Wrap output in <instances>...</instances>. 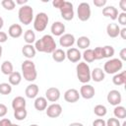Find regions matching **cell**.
<instances>
[{
  "instance_id": "obj_21",
  "label": "cell",
  "mask_w": 126,
  "mask_h": 126,
  "mask_svg": "<svg viewBox=\"0 0 126 126\" xmlns=\"http://www.w3.org/2000/svg\"><path fill=\"white\" fill-rule=\"evenodd\" d=\"M104 77H105V74L101 68H94L91 72V80H93L96 83L102 82L104 80Z\"/></svg>"
},
{
  "instance_id": "obj_31",
  "label": "cell",
  "mask_w": 126,
  "mask_h": 126,
  "mask_svg": "<svg viewBox=\"0 0 126 126\" xmlns=\"http://www.w3.org/2000/svg\"><path fill=\"white\" fill-rule=\"evenodd\" d=\"M114 116L117 119H124L126 118V108L121 105H116L113 110Z\"/></svg>"
},
{
  "instance_id": "obj_32",
  "label": "cell",
  "mask_w": 126,
  "mask_h": 126,
  "mask_svg": "<svg viewBox=\"0 0 126 126\" xmlns=\"http://www.w3.org/2000/svg\"><path fill=\"white\" fill-rule=\"evenodd\" d=\"M94 113L96 116H98V117H103V116L106 115L107 109H106V107H105L104 105H102V104H97V105H95V106L94 107Z\"/></svg>"
},
{
  "instance_id": "obj_30",
  "label": "cell",
  "mask_w": 126,
  "mask_h": 126,
  "mask_svg": "<svg viewBox=\"0 0 126 126\" xmlns=\"http://www.w3.org/2000/svg\"><path fill=\"white\" fill-rule=\"evenodd\" d=\"M24 39L27 44H32L35 42V33L32 30H27L24 33Z\"/></svg>"
},
{
  "instance_id": "obj_16",
  "label": "cell",
  "mask_w": 126,
  "mask_h": 126,
  "mask_svg": "<svg viewBox=\"0 0 126 126\" xmlns=\"http://www.w3.org/2000/svg\"><path fill=\"white\" fill-rule=\"evenodd\" d=\"M50 31H51V33L53 35H55V36H61L65 32V25L62 22H59V21L54 22L51 25Z\"/></svg>"
},
{
  "instance_id": "obj_22",
  "label": "cell",
  "mask_w": 126,
  "mask_h": 126,
  "mask_svg": "<svg viewBox=\"0 0 126 126\" xmlns=\"http://www.w3.org/2000/svg\"><path fill=\"white\" fill-rule=\"evenodd\" d=\"M119 32H120V28L115 23L108 24L106 27V32H107V35L109 37H112V38L117 37L119 35Z\"/></svg>"
},
{
  "instance_id": "obj_7",
  "label": "cell",
  "mask_w": 126,
  "mask_h": 126,
  "mask_svg": "<svg viewBox=\"0 0 126 126\" xmlns=\"http://www.w3.org/2000/svg\"><path fill=\"white\" fill-rule=\"evenodd\" d=\"M77 15L80 21L82 22H86L91 18L92 15V11H91V7L90 4L87 2H82L79 4L78 8H77Z\"/></svg>"
},
{
  "instance_id": "obj_34",
  "label": "cell",
  "mask_w": 126,
  "mask_h": 126,
  "mask_svg": "<svg viewBox=\"0 0 126 126\" xmlns=\"http://www.w3.org/2000/svg\"><path fill=\"white\" fill-rule=\"evenodd\" d=\"M27 116H28V111L26 110V108L14 110V117H15L17 120H19V121H22V120L26 119Z\"/></svg>"
},
{
  "instance_id": "obj_41",
  "label": "cell",
  "mask_w": 126,
  "mask_h": 126,
  "mask_svg": "<svg viewBox=\"0 0 126 126\" xmlns=\"http://www.w3.org/2000/svg\"><path fill=\"white\" fill-rule=\"evenodd\" d=\"M93 126H106V123L102 118H97L93 122Z\"/></svg>"
},
{
  "instance_id": "obj_35",
  "label": "cell",
  "mask_w": 126,
  "mask_h": 126,
  "mask_svg": "<svg viewBox=\"0 0 126 126\" xmlns=\"http://www.w3.org/2000/svg\"><path fill=\"white\" fill-rule=\"evenodd\" d=\"M114 48L111 45H105L102 47V53H103V58H110L114 55Z\"/></svg>"
},
{
  "instance_id": "obj_36",
  "label": "cell",
  "mask_w": 126,
  "mask_h": 126,
  "mask_svg": "<svg viewBox=\"0 0 126 126\" xmlns=\"http://www.w3.org/2000/svg\"><path fill=\"white\" fill-rule=\"evenodd\" d=\"M12 92V86L9 83H1L0 84V94L3 95L10 94Z\"/></svg>"
},
{
  "instance_id": "obj_53",
  "label": "cell",
  "mask_w": 126,
  "mask_h": 126,
  "mask_svg": "<svg viewBox=\"0 0 126 126\" xmlns=\"http://www.w3.org/2000/svg\"><path fill=\"white\" fill-rule=\"evenodd\" d=\"M2 51H3V50H2V46L0 45V59H1V57H2Z\"/></svg>"
},
{
  "instance_id": "obj_44",
  "label": "cell",
  "mask_w": 126,
  "mask_h": 126,
  "mask_svg": "<svg viewBox=\"0 0 126 126\" xmlns=\"http://www.w3.org/2000/svg\"><path fill=\"white\" fill-rule=\"evenodd\" d=\"M106 4V0H94V5L96 7H103Z\"/></svg>"
},
{
  "instance_id": "obj_5",
  "label": "cell",
  "mask_w": 126,
  "mask_h": 126,
  "mask_svg": "<svg viewBox=\"0 0 126 126\" xmlns=\"http://www.w3.org/2000/svg\"><path fill=\"white\" fill-rule=\"evenodd\" d=\"M123 67V62L119 58H112L104 63L103 72L106 74H116Z\"/></svg>"
},
{
  "instance_id": "obj_8",
  "label": "cell",
  "mask_w": 126,
  "mask_h": 126,
  "mask_svg": "<svg viewBox=\"0 0 126 126\" xmlns=\"http://www.w3.org/2000/svg\"><path fill=\"white\" fill-rule=\"evenodd\" d=\"M61 17L65 20V21H71L74 18V8H73V4L70 1H65L63 6L59 9Z\"/></svg>"
},
{
  "instance_id": "obj_54",
  "label": "cell",
  "mask_w": 126,
  "mask_h": 126,
  "mask_svg": "<svg viewBox=\"0 0 126 126\" xmlns=\"http://www.w3.org/2000/svg\"><path fill=\"white\" fill-rule=\"evenodd\" d=\"M10 126H21V125H18V124H13V123H12Z\"/></svg>"
},
{
  "instance_id": "obj_23",
  "label": "cell",
  "mask_w": 126,
  "mask_h": 126,
  "mask_svg": "<svg viewBox=\"0 0 126 126\" xmlns=\"http://www.w3.org/2000/svg\"><path fill=\"white\" fill-rule=\"evenodd\" d=\"M26 105H27V101L23 96H20V95L16 96L12 100V107H13L14 110L26 108Z\"/></svg>"
},
{
  "instance_id": "obj_19",
  "label": "cell",
  "mask_w": 126,
  "mask_h": 126,
  "mask_svg": "<svg viewBox=\"0 0 126 126\" xmlns=\"http://www.w3.org/2000/svg\"><path fill=\"white\" fill-rule=\"evenodd\" d=\"M22 53L26 58L31 60L32 58H33L35 56L36 50H35V48L32 44H25L22 48Z\"/></svg>"
},
{
  "instance_id": "obj_13",
  "label": "cell",
  "mask_w": 126,
  "mask_h": 126,
  "mask_svg": "<svg viewBox=\"0 0 126 126\" xmlns=\"http://www.w3.org/2000/svg\"><path fill=\"white\" fill-rule=\"evenodd\" d=\"M80 98V93L76 89H69L64 93V99L67 102L74 103L77 102Z\"/></svg>"
},
{
  "instance_id": "obj_28",
  "label": "cell",
  "mask_w": 126,
  "mask_h": 126,
  "mask_svg": "<svg viewBox=\"0 0 126 126\" xmlns=\"http://www.w3.org/2000/svg\"><path fill=\"white\" fill-rule=\"evenodd\" d=\"M1 72L4 74V75H7L9 76L10 74H12L14 72V67H13V64L11 61H4L2 64H1Z\"/></svg>"
},
{
  "instance_id": "obj_51",
  "label": "cell",
  "mask_w": 126,
  "mask_h": 126,
  "mask_svg": "<svg viewBox=\"0 0 126 126\" xmlns=\"http://www.w3.org/2000/svg\"><path fill=\"white\" fill-rule=\"evenodd\" d=\"M69 126H84L82 123H80V122H73V123H71Z\"/></svg>"
},
{
  "instance_id": "obj_49",
  "label": "cell",
  "mask_w": 126,
  "mask_h": 126,
  "mask_svg": "<svg viewBox=\"0 0 126 126\" xmlns=\"http://www.w3.org/2000/svg\"><path fill=\"white\" fill-rule=\"evenodd\" d=\"M119 35L122 37V39H126V28L120 29V32H119Z\"/></svg>"
},
{
  "instance_id": "obj_12",
  "label": "cell",
  "mask_w": 126,
  "mask_h": 126,
  "mask_svg": "<svg viewBox=\"0 0 126 126\" xmlns=\"http://www.w3.org/2000/svg\"><path fill=\"white\" fill-rule=\"evenodd\" d=\"M45 98L47 101L56 102L60 98V91L55 87L48 88L45 92Z\"/></svg>"
},
{
  "instance_id": "obj_52",
  "label": "cell",
  "mask_w": 126,
  "mask_h": 126,
  "mask_svg": "<svg viewBox=\"0 0 126 126\" xmlns=\"http://www.w3.org/2000/svg\"><path fill=\"white\" fill-rule=\"evenodd\" d=\"M3 26H4V21H3V19H2V17L0 16V30L3 28Z\"/></svg>"
},
{
  "instance_id": "obj_20",
  "label": "cell",
  "mask_w": 126,
  "mask_h": 126,
  "mask_svg": "<svg viewBox=\"0 0 126 126\" xmlns=\"http://www.w3.org/2000/svg\"><path fill=\"white\" fill-rule=\"evenodd\" d=\"M38 92H39L38 86L36 84H31L26 88L25 94H26V96L29 98H35L38 94Z\"/></svg>"
},
{
  "instance_id": "obj_50",
  "label": "cell",
  "mask_w": 126,
  "mask_h": 126,
  "mask_svg": "<svg viewBox=\"0 0 126 126\" xmlns=\"http://www.w3.org/2000/svg\"><path fill=\"white\" fill-rule=\"evenodd\" d=\"M16 4H19V5H22V6H24V5H26L27 3H28V0H16V2H15Z\"/></svg>"
},
{
  "instance_id": "obj_55",
  "label": "cell",
  "mask_w": 126,
  "mask_h": 126,
  "mask_svg": "<svg viewBox=\"0 0 126 126\" xmlns=\"http://www.w3.org/2000/svg\"><path fill=\"white\" fill-rule=\"evenodd\" d=\"M122 126H126V122H125V121L123 122V124H122Z\"/></svg>"
},
{
  "instance_id": "obj_39",
  "label": "cell",
  "mask_w": 126,
  "mask_h": 126,
  "mask_svg": "<svg viewBox=\"0 0 126 126\" xmlns=\"http://www.w3.org/2000/svg\"><path fill=\"white\" fill-rule=\"evenodd\" d=\"M105 123H106V126H121L119 119H117L115 117L109 118L107 121H105Z\"/></svg>"
},
{
  "instance_id": "obj_14",
  "label": "cell",
  "mask_w": 126,
  "mask_h": 126,
  "mask_svg": "<svg viewBox=\"0 0 126 126\" xmlns=\"http://www.w3.org/2000/svg\"><path fill=\"white\" fill-rule=\"evenodd\" d=\"M82 57V54L80 52V50L78 48H75V47H71L67 50L66 52V58L71 61L72 63H77L80 61Z\"/></svg>"
},
{
  "instance_id": "obj_17",
  "label": "cell",
  "mask_w": 126,
  "mask_h": 126,
  "mask_svg": "<svg viewBox=\"0 0 126 126\" xmlns=\"http://www.w3.org/2000/svg\"><path fill=\"white\" fill-rule=\"evenodd\" d=\"M8 34L12 38H19L23 34V29L22 26L19 24H13L8 29Z\"/></svg>"
},
{
  "instance_id": "obj_33",
  "label": "cell",
  "mask_w": 126,
  "mask_h": 126,
  "mask_svg": "<svg viewBox=\"0 0 126 126\" xmlns=\"http://www.w3.org/2000/svg\"><path fill=\"white\" fill-rule=\"evenodd\" d=\"M83 58L85 60V62L87 63H92L94 61V51L93 49H85L84 53H83Z\"/></svg>"
},
{
  "instance_id": "obj_48",
  "label": "cell",
  "mask_w": 126,
  "mask_h": 126,
  "mask_svg": "<svg viewBox=\"0 0 126 126\" xmlns=\"http://www.w3.org/2000/svg\"><path fill=\"white\" fill-rule=\"evenodd\" d=\"M119 6H120V8L122 9V11L125 13V12H126V0H121V1L119 2Z\"/></svg>"
},
{
  "instance_id": "obj_4",
  "label": "cell",
  "mask_w": 126,
  "mask_h": 126,
  "mask_svg": "<svg viewBox=\"0 0 126 126\" xmlns=\"http://www.w3.org/2000/svg\"><path fill=\"white\" fill-rule=\"evenodd\" d=\"M18 18L22 24L26 26L30 25L33 21V9L32 8V6L30 5L21 6L18 12Z\"/></svg>"
},
{
  "instance_id": "obj_43",
  "label": "cell",
  "mask_w": 126,
  "mask_h": 126,
  "mask_svg": "<svg viewBox=\"0 0 126 126\" xmlns=\"http://www.w3.org/2000/svg\"><path fill=\"white\" fill-rule=\"evenodd\" d=\"M64 2H65V0H53L52 1V5H53V7L57 8V9H60L63 6Z\"/></svg>"
},
{
  "instance_id": "obj_37",
  "label": "cell",
  "mask_w": 126,
  "mask_h": 126,
  "mask_svg": "<svg viewBox=\"0 0 126 126\" xmlns=\"http://www.w3.org/2000/svg\"><path fill=\"white\" fill-rule=\"evenodd\" d=\"M1 5L4 9H6L8 11H12L16 7V3H15L14 0H2Z\"/></svg>"
},
{
  "instance_id": "obj_46",
  "label": "cell",
  "mask_w": 126,
  "mask_h": 126,
  "mask_svg": "<svg viewBox=\"0 0 126 126\" xmlns=\"http://www.w3.org/2000/svg\"><path fill=\"white\" fill-rule=\"evenodd\" d=\"M11 124H12V122L8 118H3L0 120V126H10Z\"/></svg>"
},
{
  "instance_id": "obj_18",
  "label": "cell",
  "mask_w": 126,
  "mask_h": 126,
  "mask_svg": "<svg viewBox=\"0 0 126 126\" xmlns=\"http://www.w3.org/2000/svg\"><path fill=\"white\" fill-rule=\"evenodd\" d=\"M102 15L114 21L118 17V10L114 6H106L102 9Z\"/></svg>"
},
{
  "instance_id": "obj_2",
  "label": "cell",
  "mask_w": 126,
  "mask_h": 126,
  "mask_svg": "<svg viewBox=\"0 0 126 126\" xmlns=\"http://www.w3.org/2000/svg\"><path fill=\"white\" fill-rule=\"evenodd\" d=\"M21 69H22V76L24 77V79L26 81L33 82L37 78V72H36L35 64L32 60H29V59L25 60L22 63Z\"/></svg>"
},
{
  "instance_id": "obj_47",
  "label": "cell",
  "mask_w": 126,
  "mask_h": 126,
  "mask_svg": "<svg viewBox=\"0 0 126 126\" xmlns=\"http://www.w3.org/2000/svg\"><path fill=\"white\" fill-rule=\"evenodd\" d=\"M7 39H8V34L4 32H0V43L6 42Z\"/></svg>"
},
{
  "instance_id": "obj_11",
  "label": "cell",
  "mask_w": 126,
  "mask_h": 126,
  "mask_svg": "<svg viewBox=\"0 0 126 126\" xmlns=\"http://www.w3.org/2000/svg\"><path fill=\"white\" fill-rule=\"evenodd\" d=\"M107 101L111 104V105H114V106H116V105H119L120 103H121V101H122V95H121V94H120V92L119 91H117V90H112V91H110L108 94H107Z\"/></svg>"
},
{
  "instance_id": "obj_29",
  "label": "cell",
  "mask_w": 126,
  "mask_h": 126,
  "mask_svg": "<svg viewBox=\"0 0 126 126\" xmlns=\"http://www.w3.org/2000/svg\"><path fill=\"white\" fill-rule=\"evenodd\" d=\"M90 44H91V40L88 36L82 35L77 39V46L81 49H88Z\"/></svg>"
},
{
  "instance_id": "obj_24",
  "label": "cell",
  "mask_w": 126,
  "mask_h": 126,
  "mask_svg": "<svg viewBox=\"0 0 126 126\" xmlns=\"http://www.w3.org/2000/svg\"><path fill=\"white\" fill-rule=\"evenodd\" d=\"M33 105H34V108L38 111H43L46 109L47 107V100L45 97L43 96H38V97H35L34 99V102H33Z\"/></svg>"
},
{
  "instance_id": "obj_27",
  "label": "cell",
  "mask_w": 126,
  "mask_h": 126,
  "mask_svg": "<svg viewBox=\"0 0 126 126\" xmlns=\"http://www.w3.org/2000/svg\"><path fill=\"white\" fill-rule=\"evenodd\" d=\"M8 81H9V84L11 86H18L22 81V74L20 72L14 71L12 74L9 75Z\"/></svg>"
},
{
  "instance_id": "obj_40",
  "label": "cell",
  "mask_w": 126,
  "mask_h": 126,
  "mask_svg": "<svg viewBox=\"0 0 126 126\" xmlns=\"http://www.w3.org/2000/svg\"><path fill=\"white\" fill-rule=\"evenodd\" d=\"M117 19H118V23L120 25H122V26H125L126 25V13L122 12V13L118 14Z\"/></svg>"
},
{
  "instance_id": "obj_42",
  "label": "cell",
  "mask_w": 126,
  "mask_h": 126,
  "mask_svg": "<svg viewBox=\"0 0 126 126\" xmlns=\"http://www.w3.org/2000/svg\"><path fill=\"white\" fill-rule=\"evenodd\" d=\"M8 112V108L4 103H0V117H4Z\"/></svg>"
},
{
  "instance_id": "obj_9",
  "label": "cell",
  "mask_w": 126,
  "mask_h": 126,
  "mask_svg": "<svg viewBox=\"0 0 126 126\" xmlns=\"http://www.w3.org/2000/svg\"><path fill=\"white\" fill-rule=\"evenodd\" d=\"M46 115L50 118H57L62 113V106L59 103H52L48 105L45 109Z\"/></svg>"
},
{
  "instance_id": "obj_6",
  "label": "cell",
  "mask_w": 126,
  "mask_h": 126,
  "mask_svg": "<svg viewBox=\"0 0 126 126\" xmlns=\"http://www.w3.org/2000/svg\"><path fill=\"white\" fill-rule=\"evenodd\" d=\"M48 21H49V18H48L46 13H44V12L37 13L36 16L33 19V29H34V31L39 32H43L47 27Z\"/></svg>"
},
{
  "instance_id": "obj_3",
  "label": "cell",
  "mask_w": 126,
  "mask_h": 126,
  "mask_svg": "<svg viewBox=\"0 0 126 126\" xmlns=\"http://www.w3.org/2000/svg\"><path fill=\"white\" fill-rule=\"evenodd\" d=\"M77 77L78 80L82 84H88L91 81V69L88 63L86 62H79L76 67Z\"/></svg>"
},
{
  "instance_id": "obj_38",
  "label": "cell",
  "mask_w": 126,
  "mask_h": 126,
  "mask_svg": "<svg viewBox=\"0 0 126 126\" xmlns=\"http://www.w3.org/2000/svg\"><path fill=\"white\" fill-rule=\"evenodd\" d=\"M94 51V60H100L103 58V53H102V47L101 46H97L94 49H93Z\"/></svg>"
},
{
  "instance_id": "obj_26",
  "label": "cell",
  "mask_w": 126,
  "mask_h": 126,
  "mask_svg": "<svg viewBox=\"0 0 126 126\" xmlns=\"http://www.w3.org/2000/svg\"><path fill=\"white\" fill-rule=\"evenodd\" d=\"M112 82L115 86H122L126 82V71H122L120 73H117L113 76Z\"/></svg>"
},
{
  "instance_id": "obj_1",
  "label": "cell",
  "mask_w": 126,
  "mask_h": 126,
  "mask_svg": "<svg viewBox=\"0 0 126 126\" xmlns=\"http://www.w3.org/2000/svg\"><path fill=\"white\" fill-rule=\"evenodd\" d=\"M34 48L36 51L44 52V53H52L56 49V42L52 35L44 34L39 39L35 40Z\"/></svg>"
},
{
  "instance_id": "obj_25",
  "label": "cell",
  "mask_w": 126,
  "mask_h": 126,
  "mask_svg": "<svg viewBox=\"0 0 126 126\" xmlns=\"http://www.w3.org/2000/svg\"><path fill=\"white\" fill-rule=\"evenodd\" d=\"M51 54H52V59L55 62L60 63V62H63L66 59V52L61 48H56Z\"/></svg>"
},
{
  "instance_id": "obj_15",
  "label": "cell",
  "mask_w": 126,
  "mask_h": 126,
  "mask_svg": "<svg viewBox=\"0 0 126 126\" xmlns=\"http://www.w3.org/2000/svg\"><path fill=\"white\" fill-rule=\"evenodd\" d=\"M75 43V36L71 33H64L59 38V44L62 47H71Z\"/></svg>"
},
{
  "instance_id": "obj_45",
  "label": "cell",
  "mask_w": 126,
  "mask_h": 126,
  "mask_svg": "<svg viewBox=\"0 0 126 126\" xmlns=\"http://www.w3.org/2000/svg\"><path fill=\"white\" fill-rule=\"evenodd\" d=\"M119 59L123 62V61H126V48H122L119 52Z\"/></svg>"
},
{
  "instance_id": "obj_56",
  "label": "cell",
  "mask_w": 126,
  "mask_h": 126,
  "mask_svg": "<svg viewBox=\"0 0 126 126\" xmlns=\"http://www.w3.org/2000/svg\"><path fill=\"white\" fill-rule=\"evenodd\" d=\"M30 126H38L37 124H32V125H30Z\"/></svg>"
},
{
  "instance_id": "obj_10",
  "label": "cell",
  "mask_w": 126,
  "mask_h": 126,
  "mask_svg": "<svg viewBox=\"0 0 126 126\" xmlns=\"http://www.w3.org/2000/svg\"><path fill=\"white\" fill-rule=\"evenodd\" d=\"M80 96L84 97L85 99H91L94 96V94H95V91H94V88L91 85H88V84H84L81 88H80Z\"/></svg>"
}]
</instances>
